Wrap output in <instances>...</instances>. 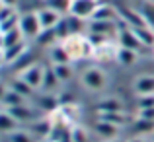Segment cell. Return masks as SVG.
Masks as SVG:
<instances>
[{
	"instance_id": "22",
	"label": "cell",
	"mask_w": 154,
	"mask_h": 142,
	"mask_svg": "<svg viewBox=\"0 0 154 142\" xmlns=\"http://www.w3.org/2000/svg\"><path fill=\"white\" fill-rule=\"evenodd\" d=\"M92 134L94 132L88 131L86 127H72L70 132H68V138H70V142H92Z\"/></svg>"
},
{
	"instance_id": "11",
	"label": "cell",
	"mask_w": 154,
	"mask_h": 142,
	"mask_svg": "<svg viewBox=\"0 0 154 142\" xmlns=\"http://www.w3.org/2000/svg\"><path fill=\"white\" fill-rule=\"evenodd\" d=\"M133 92L137 97L154 95V76L152 74H140L133 80Z\"/></svg>"
},
{
	"instance_id": "5",
	"label": "cell",
	"mask_w": 154,
	"mask_h": 142,
	"mask_svg": "<svg viewBox=\"0 0 154 142\" xmlns=\"http://www.w3.org/2000/svg\"><path fill=\"white\" fill-rule=\"evenodd\" d=\"M119 131H121L119 125L111 123V121L103 119V117H98V119L94 121V125H92V132L102 142H107V140H113V138H117V136H121Z\"/></svg>"
},
{
	"instance_id": "10",
	"label": "cell",
	"mask_w": 154,
	"mask_h": 142,
	"mask_svg": "<svg viewBox=\"0 0 154 142\" xmlns=\"http://www.w3.org/2000/svg\"><path fill=\"white\" fill-rule=\"evenodd\" d=\"M27 51H29V41H22V43H18V45L4 47L2 49V62L6 64V66L16 64Z\"/></svg>"
},
{
	"instance_id": "14",
	"label": "cell",
	"mask_w": 154,
	"mask_h": 142,
	"mask_svg": "<svg viewBox=\"0 0 154 142\" xmlns=\"http://www.w3.org/2000/svg\"><path fill=\"white\" fill-rule=\"evenodd\" d=\"M137 60H139V51L117 45V51H115V62L117 64H121V66H133Z\"/></svg>"
},
{
	"instance_id": "28",
	"label": "cell",
	"mask_w": 154,
	"mask_h": 142,
	"mask_svg": "<svg viewBox=\"0 0 154 142\" xmlns=\"http://www.w3.org/2000/svg\"><path fill=\"white\" fill-rule=\"evenodd\" d=\"M129 142H150L146 138V136H143V134H135V136H131V138H127Z\"/></svg>"
},
{
	"instance_id": "30",
	"label": "cell",
	"mask_w": 154,
	"mask_h": 142,
	"mask_svg": "<svg viewBox=\"0 0 154 142\" xmlns=\"http://www.w3.org/2000/svg\"><path fill=\"white\" fill-rule=\"evenodd\" d=\"M37 142H55V140H53V138H39Z\"/></svg>"
},
{
	"instance_id": "3",
	"label": "cell",
	"mask_w": 154,
	"mask_h": 142,
	"mask_svg": "<svg viewBox=\"0 0 154 142\" xmlns=\"http://www.w3.org/2000/svg\"><path fill=\"white\" fill-rule=\"evenodd\" d=\"M22 35L26 37V41H37V37L43 33V27L41 22H39V16L37 10H31V12H23L20 16V23H18Z\"/></svg>"
},
{
	"instance_id": "8",
	"label": "cell",
	"mask_w": 154,
	"mask_h": 142,
	"mask_svg": "<svg viewBox=\"0 0 154 142\" xmlns=\"http://www.w3.org/2000/svg\"><path fill=\"white\" fill-rule=\"evenodd\" d=\"M29 101V97H26L23 94L16 92L12 86H8L4 82V88H2V95H0V105L2 109H10V107H16V105H23Z\"/></svg>"
},
{
	"instance_id": "23",
	"label": "cell",
	"mask_w": 154,
	"mask_h": 142,
	"mask_svg": "<svg viewBox=\"0 0 154 142\" xmlns=\"http://www.w3.org/2000/svg\"><path fill=\"white\" fill-rule=\"evenodd\" d=\"M123 105H121L119 99L115 97H103L102 101L98 103V111L100 113H113V111H123Z\"/></svg>"
},
{
	"instance_id": "15",
	"label": "cell",
	"mask_w": 154,
	"mask_h": 142,
	"mask_svg": "<svg viewBox=\"0 0 154 142\" xmlns=\"http://www.w3.org/2000/svg\"><path fill=\"white\" fill-rule=\"evenodd\" d=\"M29 131L33 132L37 138H51V131H53V123L47 117H41V119L33 121L29 125Z\"/></svg>"
},
{
	"instance_id": "13",
	"label": "cell",
	"mask_w": 154,
	"mask_h": 142,
	"mask_svg": "<svg viewBox=\"0 0 154 142\" xmlns=\"http://www.w3.org/2000/svg\"><path fill=\"white\" fill-rule=\"evenodd\" d=\"M92 20H100V22H121V14H119V10H117L115 6L102 2L98 6V10L94 12Z\"/></svg>"
},
{
	"instance_id": "16",
	"label": "cell",
	"mask_w": 154,
	"mask_h": 142,
	"mask_svg": "<svg viewBox=\"0 0 154 142\" xmlns=\"http://www.w3.org/2000/svg\"><path fill=\"white\" fill-rule=\"evenodd\" d=\"M4 142H37L39 138L29 131V128H22L20 127L18 131L10 132V134H2Z\"/></svg>"
},
{
	"instance_id": "27",
	"label": "cell",
	"mask_w": 154,
	"mask_h": 142,
	"mask_svg": "<svg viewBox=\"0 0 154 142\" xmlns=\"http://www.w3.org/2000/svg\"><path fill=\"white\" fill-rule=\"evenodd\" d=\"M20 2H22V0H0V4H2V6H8V8H18Z\"/></svg>"
},
{
	"instance_id": "32",
	"label": "cell",
	"mask_w": 154,
	"mask_h": 142,
	"mask_svg": "<svg viewBox=\"0 0 154 142\" xmlns=\"http://www.w3.org/2000/svg\"><path fill=\"white\" fill-rule=\"evenodd\" d=\"M152 2H154V0H152Z\"/></svg>"
},
{
	"instance_id": "9",
	"label": "cell",
	"mask_w": 154,
	"mask_h": 142,
	"mask_svg": "<svg viewBox=\"0 0 154 142\" xmlns=\"http://www.w3.org/2000/svg\"><path fill=\"white\" fill-rule=\"evenodd\" d=\"M37 16H39V22H41L43 31L55 29V27L60 23V20L64 18L63 14H59L57 10H53V8H49V6H45V4H43L41 8H37Z\"/></svg>"
},
{
	"instance_id": "18",
	"label": "cell",
	"mask_w": 154,
	"mask_h": 142,
	"mask_svg": "<svg viewBox=\"0 0 154 142\" xmlns=\"http://www.w3.org/2000/svg\"><path fill=\"white\" fill-rule=\"evenodd\" d=\"M20 127H22V125H20L6 109L0 111V134H10V132L18 131Z\"/></svg>"
},
{
	"instance_id": "4",
	"label": "cell",
	"mask_w": 154,
	"mask_h": 142,
	"mask_svg": "<svg viewBox=\"0 0 154 142\" xmlns=\"http://www.w3.org/2000/svg\"><path fill=\"white\" fill-rule=\"evenodd\" d=\"M45 68H47L45 64L33 62V64H29V66H26L23 70H20L16 76H20V78H22L33 92H39V90L43 88V76H45Z\"/></svg>"
},
{
	"instance_id": "29",
	"label": "cell",
	"mask_w": 154,
	"mask_h": 142,
	"mask_svg": "<svg viewBox=\"0 0 154 142\" xmlns=\"http://www.w3.org/2000/svg\"><path fill=\"white\" fill-rule=\"evenodd\" d=\"M107 142H129V140H125V138H121V136H117V138H113V140H107Z\"/></svg>"
},
{
	"instance_id": "21",
	"label": "cell",
	"mask_w": 154,
	"mask_h": 142,
	"mask_svg": "<svg viewBox=\"0 0 154 142\" xmlns=\"http://www.w3.org/2000/svg\"><path fill=\"white\" fill-rule=\"evenodd\" d=\"M26 41V37L22 35L20 27H14V29H8L2 31V49L4 47H12V45H18V43Z\"/></svg>"
},
{
	"instance_id": "1",
	"label": "cell",
	"mask_w": 154,
	"mask_h": 142,
	"mask_svg": "<svg viewBox=\"0 0 154 142\" xmlns=\"http://www.w3.org/2000/svg\"><path fill=\"white\" fill-rule=\"evenodd\" d=\"M63 47L66 49L68 56L72 60H80L86 56H94L96 47L92 45V41L88 39L86 33H78V35H68L66 39H63Z\"/></svg>"
},
{
	"instance_id": "17",
	"label": "cell",
	"mask_w": 154,
	"mask_h": 142,
	"mask_svg": "<svg viewBox=\"0 0 154 142\" xmlns=\"http://www.w3.org/2000/svg\"><path fill=\"white\" fill-rule=\"evenodd\" d=\"M47 51H49V62H51V64L72 62V59L68 56V53H66V49L63 47V43H55V45L49 47Z\"/></svg>"
},
{
	"instance_id": "19",
	"label": "cell",
	"mask_w": 154,
	"mask_h": 142,
	"mask_svg": "<svg viewBox=\"0 0 154 142\" xmlns=\"http://www.w3.org/2000/svg\"><path fill=\"white\" fill-rule=\"evenodd\" d=\"M59 88H60V82H59V78H57L53 66H47L45 68V76H43V88L41 90L45 92V94H53V92H57Z\"/></svg>"
},
{
	"instance_id": "24",
	"label": "cell",
	"mask_w": 154,
	"mask_h": 142,
	"mask_svg": "<svg viewBox=\"0 0 154 142\" xmlns=\"http://www.w3.org/2000/svg\"><path fill=\"white\" fill-rule=\"evenodd\" d=\"M139 12L143 14L144 22L154 29V2H152V0H143L140 6H139Z\"/></svg>"
},
{
	"instance_id": "26",
	"label": "cell",
	"mask_w": 154,
	"mask_h": 142,
	"mask_svg": "<svg viewBox=\"0 0 154 142\" xmlns=\"http://www.w3.org/2000/svg\"><path fill=\"white\" fill-rule=\"evenodd\" d=\"M139 117L148 119V121H154V107H143V109H139Z\"/></svg>"
},
{
	"instance_id": "31",
	"label": "cell",
	"mask_w": 154,
	"mask_h": 142,
	"mask_svg": "<svg viewBox=\"0 0 154 142\" xmlns=\"http://www.w3.org/2000/svg\"><path fill=\"white\" fill-rule=\"evenodd\" d=\"M152 51H154V47H152Z\"/></svg>"
},
{
	"instance_id": "25",
	"label": "cell",
	"mask_w": 154,
	"mask_h": 142,
	"mask_svg": "<svg viewBox=\"0 0 154 142\" xmlns=\"http://www.w3.org/2000/svg\"><path fill=\"white\" fill-rule=\"evenodd\" d=\"M43 4H45V6H49V8H53V10H57L59 14L66 16L68 12H70L72 0H43Z\"/></svg>"
},
{
	"instance_id": "6",
	"label": "cell",
	"mask_w": 154,
	"mask_h": 142,
	"mask_svg": "<svg viewBox=\"0 0 154 142\" xmlns=\"http://www.w3.org/2000/svg\"><path fill=\"white\" fill-rule=\"evenodd\" d=\"M100 4H102L100 0H72L70 12H68V14L74 16V18H80V20L90 22L92 16H94V12L98 10Z\"/></svg>"
},
{
	"instance_id": "2",
	"label": "cell",
	"mask_w": 154,
	"mask_h": 142,
	"mask_svg": "<svg viewBox=\"0 0 154 142\" xmlns=\"http://www.w3.org/2000/svg\"><path fill=\"white\" fill-rule=\"evenodd\" d=\"M80 84H82L84 90L92 92V94H100L107 88L109 80H107V74L98 66H90L86 70H82L80 74Z\"/></svg>"
},
{
	"instance_id": "12",
	"label": "cell",
	"mask_w": 154,
	"mask_h": 142,
	"mask_svg": "<svg viewBox=\"0 0 154 142\" xmlns=\"http://www.w3.org/2000/svg\"><path fill=\"white\" fill-rule=\"evenodd\" d=\"M20 16H22V14L18 12V8L2 6V10H0V31H8V29L18 27Z\"/></svg>"
},
{
	"instance_id": "7",
	"label": "cell",
	"mask_w": 154,
	"mask_h": 142,
	"mask_svg": "<svg viewBox=\"0 0 154 142\" xmlns=\"http://www.w3.org/2000/svg\"><path fill=\"white\" fill-rule=\"evenodd\" d=\"M115 41H117V45H119V47L133 49V51H139V53H140V49H146L143 43H140V39L135 35L133 27H129V26H121V27H119Z\"/></svg>"
},
{
	"instance_id": "20",
	"label": "cell",
	"mask_w": 154,
	"mask_h": 142,
	"mask_svg": "<svg viewBox=\"0 0 154 142\" xmlns=\"http://www.w3.org/2000/svg\"><path fill=\"white\" fill-rule=\"evenodd\" d=\"M53 70H55L57 78H59L60 84L68 82V80H72V76H74V68H72V62H63V64H51Z\"/></svg>"
}]
</instances>
